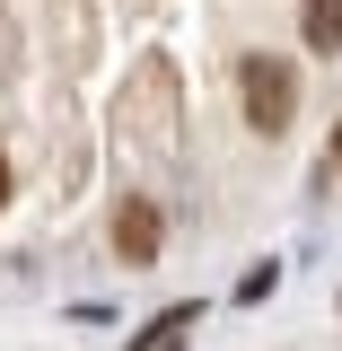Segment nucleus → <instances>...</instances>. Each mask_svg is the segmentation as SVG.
<instances>
[{"instance_id":"3","label":"nucleus","mask_w":342,"mask_h":351,"mask_svg":"<svg viewBox=\"0 0 342 351\" xmlns=\"http://www.w3.org/2000/svg\"><path fill=\"white\" fill-rule=\"evenodd\" d=\"M299 27H307V44H316V53H334V44H342V0H307Z\"/></svg>"},{"instance_id":"2","label":"nucleus","mask_w":342,"mask_h":351,"mask_svg":"<svg viewBox=\"0 0 342 351\" xmlns=\"http://www.w3.org/2000/svg\"><path fill=\"white\" fill-rule=\"evenodd\" d=\"M158 246H167V219H158V202H123V211H114V255H123V263H149Z\"/></svg>"},{"instance_id":"4","label":"nucleus","mask_w":342,"mask_h":351,"mask_svg":"<svg viewBox=\"0 0 342 351\" xmlns=\"http://www.w3.org/2000/svg\"><path fill=\"white\" fill-rule=\"evenodd\" d=\"M184 325H193V307H167V316L141 325V343H132V351H184Z\"/></svg>"},{"instance_id":"5","label":"nucleus","mask_w":342,"mask_h":351,"mask_svg":"<svg viewBox=\"0 0 342 351\" xmlns=\"http://www.w3.org/2000/svg\"><path fill=\"white\" fill-rule=\"evenodd\" d=\"M0 202H9V158H0Z\"/></svg>"},{"instance_id":"6","label":"nucleus","mask_w":342,"mask_h":351,"mask_svg":"<svg viewBox=\"0 0 342 351\" xmlns=\"http://www.w3.org/2000/svg\"><path fill=\"white\" fill-rule=\"evenodd\" d=\"M334 167H342V123H334Z\"/></svg>"},{"instance_id":"1","label":"nucleus","mask_w":342,"mask_h":351,"mask_svg":"<svg viewBox=\"0 0 342 351\" xmlns=\"http://www.w3.org/2000/svg\"><path fill=\"white\" fill-rule=\"evenodd\" d=\"M237 97H246V123L255 132H290V106H299V71L281 53H255L237 71Z\"/></svg>"}]
</instances>
